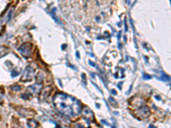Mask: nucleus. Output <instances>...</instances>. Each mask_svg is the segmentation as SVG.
Masks as SVG:
<instances>
[{"mask_svg":"<svg viewBox=\"0 0 171 128\" xmlns=\"http://www.w3.org/2000/svg\"><path fill=\"white\" fill-rule=\"evenodd\" d=\"M53 103L61 114L68 117H76L81 113V102L64 93H57L53 97Z\"/></svg>","mask_w":171,"mask_h":128,"instance_id":"f257e3e1","label":"nucleus"},{"mask_svg":"<svg viewBox=\"0 0 171 128\" xmlns=\"http://www.w3.org/2000/svg\"><path fill=\"white\" fill-rule=\"evenodd\" d=\"M19 52L22 55L25 57H28L31 54V51H32V45L30 43H25L22 44L21 46L18 49Z\"/></svg>","mask_w":171,"mask_h":128,"instance_id":"f03ea898","label":"nucleus"},{"mask_svg":"<svg viewBox=\"0 0 171 128\" xmlns=\"http://www.w3.org/2000/svg\"><path fill=\"white\" fill-rule=\"evenodd\" d=\"M33 76H34V69L31 66H28L23 73V76L21 77V80L24 82H29L33 80Z\"/></svg>","mask_w":171,"mask_h":128,"instance_id":"7ed1b4c3","label":"nucleus"},{"mask_svg":"<svg viewBox=\"0 0 171 128\" xmlns=\"http://www.w3.org/2000/svg\"><path fill=\"white\" fill-rule=\"evenodd\" d=\"M41 87H42V85H40V84H36V85H31V86H29L28 88V91H27V92L28 93L29 96H33V95H37L39 93V91H40L41 90Z\"/></svg>","mask_w":171,"mask_h":128,"instance_id":"20e7f679","label":"nucleus"},{"mask_svg":"<svg viewBox=\"0 0 171 128\" xmlns=\"http://www.w3.org/2000/svg\"><path fill=\"white\" fill-rule=\"evenodd\" d=\"M151 114V112H150V109L146 106H144V107L141 108L139 109V115L141 117H144V118H148Z\"/></svg>","mask_w":171,"mask_h":128,"instance_id":"39448f33","label":"nucleus"},{"mask_svg":"<svg viewBox=\"0 0 171 128\" xmlns=\"http://www.w3.org/2000/svg\"><path fill=\"white\" fill-rule=\"evenodd\" d=\"M84 116L86 119H90V120H93V114L90 109H86L84 111Z\"/></svg>","mask_w":171,"mask_h":128,"instance_id":"423d86ee","label":"nucleus"},{"mask_svg":"<svg viewBox=\"0 0 171 128\" xmlns=\"http://www.w3.org/2000/svg\"><path fill=\"white\" fill-rule=\"evenodd\" d=\"M28 128H37L38 124L34 120H30L28 121Z\"/></svg>","mask_w":171,"mask_h":128,"instance_id":"0eeeda50","label":"nucleus"},{"mask_svg":"<svg viewBox=\"0 0 171 128\" xmlns=\"http://www.w3.org/2000/svg\"><path fill=\"white\" fill-rule=\"evenodd\" d=\"M9 52V50L5 47H0V58L4 56L5 55H7Z\"/></svg>","mask_w":171,"mask_h":128,"instance_id":"6e6552de","label":"nucleus"},{"mask_svg":"<svg viewBox=\"0 0 171 128\" xmlns=\"http://www.w3.org/2000/svg\"><path fill=\"white\" fill-rule=\"evenodd\" d=\"M161 80H163V81H168V80H170V77L163 74V76H161Z\"/></svg>","mask_w":171,"mask_h":128,"instance_id":"1a4fd4ad","label":"nucleus"},{"mask_svg":"<svg viewBox=\"0 0 171 128\" xmlns=\"http://www.w3.org/2000/svg\"><path fill=\"white\" fill-rule=\"evenodd\" d=\"M11 88L14 90V91H20L21 90V87L20 86V85H14V86H11Z\"/></svg>","mask_w":171,"mask_h":128,"instance_id":"9d476101","label":"nucleus"}]
</instances>
